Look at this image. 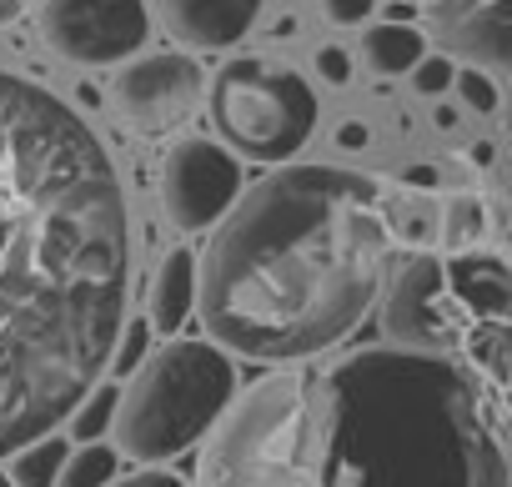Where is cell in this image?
Wrapping results in <instances>:
<instances>
[{"mask_svg":"<svg viewBox=\"0 0 512 487\" xmlns=\"http://www.w3.org/2000/svg\"><path fill=\"white\" fill-rule=\"evenodd\" d=\"M131 297L126 191L101 136L0 71V462L111 372Z\"/></svg>","mask_w":512,"mask_h":487,"instance_id":"obj_1","label":"cell"},{"mask_svg":"<svg viewBox=\"0 0 512 487\" xmlns=\"http://www.w3.org/2000/svg\"><path fill=\"white\" fill-rule=\"evenodd\" d=\"M196 487H512L477 382L412 347L267 367L196 452Z\"/></svg>","mask_w":512,"mask_h":487,"instance_id":"obj_2","label":"cell"},{"mask_svg":"<svg viewBox=\"0 0 512 487\" xmlns=\"http://www.w3.org/2000/svg\"><path fill=\"white\" fill-rule=\"evenodd\" d=\"M392 196L347 166H282L236 196L196 252V322L236 362L337 352L397 267Z\"/></svg>","mask_w":512,"mask_h":487,"instance_id":"obj_3","label":"cell"},{"mask_svg":"<svg viewBox=\"0 0 512 487\" xmlns=\"http://www.w3.org/2000/svg\"><path fill=\"white\" fill-rule=\"evenodd\" d=\"M241 392L236 357L201 337H161L151 357L121 382L111 442L131 467H171L216 432Z\"/></svg>","mask_w":512,"mask_h":487,"instance_id":"obj_4","label":"cell"},{"mask_svg":"<svg viewBox=\"0 0 512 487\" xmlns=\"http://www.w3.org/2000/svg\"><path fill=\"white\" fill-rule=\"evenodd\" d=\"M497 322H512V257L502 252H412L387 277L382 327L392 347L457 362Z\"/></svg>","mask_w":512,"mask_h":487,"instance_id":"obj_5","label":"cell"},{"mask_svg":"<svg viewBox=\"0 0 512 487\" xmlns=\"http://www.w3.org/2000/svg\"><path fill=\"white\" fill-rule=\"evenodd\" d=\"M221 141L262 166L292 161L317 126V91L277 56H231L206 86Z\"/></svg>","mask_w":512,"mask_h":487,"instance_id":"obj_6","label":"cell"},{"mask_svg":"<svg viewBox=\"0 0 512 487\" xmlns=\"http://www.w3.org/2000/svg\"><path fill=\"white\" fill-rule=\"evenodd\" d=\"M41 36L71 66H121L151 36L146 0H41Z\"/></svg>","mask_w":512,"mask_h":487,"instance_id":"obj_7","label":"cell"},{"mask_svg":"<svg viewBox=\"0 0 512 487\" xmlns=\"http://www.w3.org/2000/svg\"><path fill=\"white\" fill-rule=\"evenodd\" d=\"M241 196V166L231 146L181 136L161 161V206L176 231H211Z\"/></svg>","mask_w":512,"mask_h":487,"instance_id":"obj_8","label":"cell"},{"mask_svg":"<svg viewBox=\"0 0 512 487\" xmlns=\"http://www.w3.org/2000/svg\"><path fill=\"white\" fill-rule=\"evenodd\" d=\"M111 101L136 131L161 136V131H176L206 101V71L196 66L191 51L131 56V61H121V71L111 81Z\"/></svg>","mask_w":512,"mask_h":487,"instance_id":"obj_9","label":"cell"},{"mask_svg":"<svg viewBox=\"0 0 512 487\" xmlns=\"http://www.w3.org/2000/svg\"><path fill=\"white\" fill-rule=\"evenodd\" d=\"M422 11L437 41L467 66H482L512 101V0H427Z\"/></svg>","mask_w":512,"mask_h":487,"instance_id":"obj_10","label":"cell"},{"mask_svg":"<svg viewBox=\"0 0 512 487\" xmlns=\"http://www.w3.org/2000/svg\"><path fill=\"white\" fill-rule=\"evenodd\" d=\"M262 16V0H156V21L176 46L231 51Z\"/></svg>","mask_w":512,"mask_h":487,"instance_id":"obj_11","label":"cell"},{"mask_svg":"<svg viewBox=\"0 0 512 487\" xmlns=\"http://www.w3.org/2000/svg\"><path fill=\"white\" fill-rule=\"evenodd\" d=\"M146 317H151L156 337H181L186 322L196 317V252L191 247H171L161 257V267L151 272Z\"/></svg>","mask_w":512,"mask_h":487,"instance_id":"obj_12","label":"cell"},{"mask_svg":"<svg viewBox=\"0 0 512 487\" xmlns=\"http://www.w3.org/2000/svg\"><path fill=\"white\" fill-rule=\"evenodd\" d=\"M362 51H367V66L377 76H412V66L427 56V41L417 26H402V21H382L362 36Z\"/></svg>","mask_w":512,"mask_h":487,"instance_id":"obj_13","label":"cell"},{"mask_svg":"<svg viewBox=\"0 0 512 487\" xmlns=\"http://www.w3.org/2000/svg\"><path fill=\"white\" fill-rule=\"evenodd\" d=\"M66 457H71V437L66 432H46V437H31L26 447H16L0 467L11 472L16 487H61Z\"/></svg>","mask_w":512,"mask_h":487,"instance_id":"obj_14","label":"cell"},{"mask_svg":"<svg viewBox=\"0 0 512 487\" xmlns=\"http://www.w3.org/2000/svg\"><path fill=\"white\" fill-rule=\"evenodd\" d=\"M126 472V457L111 437L101 442H71V457L61 467V487H111Z\"/></svg>","mask_w":512,"mask_h":487,"instance_id":"obj_15","label":"cell"},{"mask_svg":"<svg viewBox=\"0 0 512 487\" xmlns=\"http://www.w3.org/2000/svg\"><path fill=\"white\" fill-rule=\"evenodd\" d=\"M116 407H121V382L116 377H101L81 402H76V412L66 417V437L71 442H101V437H111V427H116Z\"/></svg>","mask_w":512,"mask_h":487,"instance_id":"obj_16","label":"cell"},{"mask_svg":"<svg viewBox=\"0 0 512 487\" xmlns=\"http://www.w3.org/2000/svg\"><path fill=\"white\" fill-rule=\"evenodd\" d=\"M482 236H487V206H482V196H472V191L447 196L437 247L442 252H472V247H482Z\"/></svg>","mask_w":512,"mask_h":487,"instance_id":"obj_17","label":"cell"},{"mask_svg":"<svg viewBox=\"0 0 512 487\" xmlns=\"http://www.w3.org/2000/svg\"><path fill=\"white\" fill-rule=\"evenodd\" d=\"M156 342H161V337H156L151 317H126V327H121V337H116V352H111V372H106V377L126 382V377L151 357V347H156Z\"/></svg>","mask_w":512,"mask_h":487,"instance_id":"obj_18","label":"cell"},{"mask_svg":"<svg viewBox=\"0 0 512 487\" xmlns=\"http://www.w3.org/2000/svg\"><path fill=\"white\" fill-rule=\"evenodd\" d=\"M452 91H457V96H462V106H472L477 116H492V111L502 106V86H497L482 66H457Z\"/></svg>","mask_w":512,"mask_h":487,"instance_id":"obj_19","label":"cell"},{"mask_svg":"<svg viewBox=\"0 0 512 487\" xmlns=\"http://www.w3.org/2000/svg\"><path fill=\"white\" fill-rule=\"evenodd\" d=\"M452 81H457V61L452 56H422L412 66V91L427 96V101H437L442 91H452Z\"/></svg>","mask_w":512,"mask_h":487,"instance_id":"obj_20","label":"cell"},{"mask_svg":"<svg viewBox=\"0 0 512 487\" xmlns=\"http://www.w3.org/2000/svg\"><path fill=\"white\" fill-rule=\"evenodd\" d=\"M111 487H196V482L181 477V472H171V467H131V472H121Z\"/></svg>","mask_w":512,"mask_h":487,"instance_id":"obj_21","label":"cell"},{"mask_svg":"<svg viewBox=\"0 0 512 487\" xmlns=\"http://www.w3.org/2000/svg\"><path fill=\"white\" fill-rule=\"evenodd\" d=\"M317 76H322L327 86H347V81H352V56H347L342 46H322V51H317Z\"/></svg>","mask_w":512,"mask_h":487,"instance_id":"obj_22","label":"cell"},{"mask_svg":"<svg viewBox=\"0 0 512 487\" xmlns=\"http://www.w3.org/2000/svg\"><path fill=\"white\" fill-rule=\"evenodd\" d=\"M372 6L377 0H322V11H327L332 26H362L372 16Z\"/></svg>","mask_w":512,"mask_h":487,"instance_id":"obj_23","label":"cell"},{"mask_svg":"<svg viewBox=\"0 0 512 487\" xmlns=\"http://www.w3.org/2000/svg\"><path fill=\"white\" fill-rule=\"evenodd\" d=\"M36 6V0H0V26H11V21H21L26 11Z\"/></svg>","mask_w":512,"mask_h":487,"instance_id":"obj_24","label":"cell"},{"mask_svg":"<svg viewBox=\"0 0 512 487\" xmlns=\"http://www.w3.org/2000/svg\"><path fill=\"white\" fill-rule=\"evenodd\" d=\"M337 141H342V146H367V131L352 121V126H342V131H337Z\"/></svg>","mask_w":512,"mask_h":487,"instance_id":"obj_25","label":"cell"},{"mask_svg":"<svg viewBox=\"0 0 512 487\" xmlns=\"http://www.w3.org/2000/svg\"><path fill=\"white\" fill-rule=\"evenodd\" d=\"M0 487H16V482H11V472H6V467H0Z\"/></svg>","mask_w":512,"mask_h":487,"instance_id":"obj_26","label":"cell"},{"mask_svg":"<svg viewBox=\"0 0 512 487\" xmlns=\"http://www.w3.org/2000/svg\"><path fill=\"white\" fill-rule=\"evenodd\" d=\"M507 462H512V452H507Z\"/></svg>","mask_w":512,"mask_h":487,"instance_id":"obj_27","label":"cell"}]
</instances>
